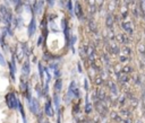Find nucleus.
I'll return each mask as SVG.
<instances>
[{"mask_svg":"<svg viewBox=\"0 0 145 123\" xmlns=\"http://www.w3.org/2000/svg\"><path fill=\"white\" fill-rule=\"evenodd\" d=\"M7 103H8L10 108H17V107H19V103H18L16 96L14 94H9L7 96Z\"/></svg>","mask_w":145,"mask_h":123,"instance_id":"obj_1","label":"nucleus"},{"mask_svg":"<svg viewBox=\"0 0 145 123\" xmlns=\"http://www.w3.org/2000/svg\"><path fill=\"white\" fill-rule=\"evenodd\" d=\"M30 105H31V111H32L33 113H37V111H39V104H37V102L32 98Z\"/></svg>","mask_w":145,"mask_h":123,"instance_id":"obj_2","label":"nucleus"},{"mask_svg":"<svg viewBox=\"0 0 145 123\" xmlns=\"http://www.w3.org/2000/svg\"><path fill=\"white\" fill-rule=\"evenodd\" d=\"M34 32H35V20H32V23H31L30 25V29H28V33H30V35H32V34H34Z\"/></svg>","mask_w":145,"mask_h":123,"instance_id":"obj_3","label":"nucleus"},{"mask_svg":"<svg viewBox=\"0 0 145 123\" xmlns=\"http://www.w3.org/2000/svg\"><path fill=\"white\" fill-rule=\"evenodd\" d=\"M6 65V61H5V58L2 57V54L0 53V66H5Z\"/></svg>","mask_w":145,"mask_h":123,"instance_id":"obj_5","label":"nucleus"},{"mask_svg":"<svg viewBox=\"0 0 145 123\" xmlns=\"http://www.w3.org/2000/svg\"><path fill=\"white\" fill-rule=\"evenodd\" d=\"M45 112H46V114H48V115H49V116H52L53 112H52V108H51V105H50V104H46V108H45Z\"/></svg>","mask_w":145,"mask_h":123,"instance_id":"obj_4","label":"nucleus"}]
</instances>
